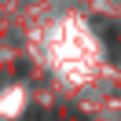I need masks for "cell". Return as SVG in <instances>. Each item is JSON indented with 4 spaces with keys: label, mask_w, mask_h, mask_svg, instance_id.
Returning <instances> with one entry per match:
<instances>
[{
    "label": "cell",
    "mask_w": 121,
    "mask_h": 121,
    "mask_svg": "<svg viewBox=\"0 0 121 121\" xmlns=\"http://www.w3.org/2000/svg\"><path fill=\"white\" fill-rule=\"evenodd\" d=\"M99 30H103V37H106V48L121 59V30H117V26H110V22H99Z\"/></svg>",
    "instance_id": "cell-1"
}]
</instances>
